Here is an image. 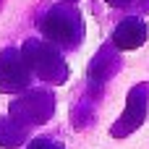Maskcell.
<instances>
[{"instance_id":"obj_1","label":"cell","mask_w":149,"mask_h":149,"mask_svg":"<svg viewBox=\"0 0 149 149\" xmlns=\"http://www.w3.org/2000/svg\"><path fill=\"white\" fill-rule=\"evenodd\" d=\"M39 29L45 34L47 42L63 47V50H73L81 37H84V21L81 13L71 5V3H58L52 5L42 18H39Z\"/></svg>"},{"instance_id":"obj_2","label":"cell","mask_w":149,"mask_h":149,"mask_svg":"<svg viewBox=\"0 0 149 149\" xmlns=\"http://www.w3.org/2000/svg\"><path fill=\"white\" fill-rule=\"evenodd\" d=\"M21 50L26 55V63H29L31 73H37L42 81H47V84L68 81V65H65L58 45H52L47 39H26Z\"/></svg>"},{"instance_id":"obj_3","label":"cell","mask_w":149,"mask_h":149,"mask_svg":"<svg viewBox=\"0 0 149 149\" xmlns=\"http://www.w3.org/2000/svg\"><path fill=\"white\" fill-rule=\"evenodd\" d=\"M55 113V97L50 89H29L21 97H16L10 102V118L18 120L21 126L31 128V126H42L52 118Z\"/></svg>"},{"instance_id":"obj_4","label":"cell","mask_w":149,"mask_h":149,"mask_svg":"<svg viewBox=\"0 0 149 149\" xmlns=\"http://www.w3.org/2000/svg\"><path fill=\"white\" fill-rule=\"evenodd\" d=\"M147 110H149V84L141 81L136 84L131 92H128V100H126V110L123 115L113 123L110 134L115 139H126L131 136L136 128H141V123L147 120Z\"/></svg>"},{"instance_id":"obj_5","label":"cell","mask_w":149,"mask_h":149,"mask_svg":"<svg viewBox=\"0 0 149 149\" xmlns=\"http://www.w3.org/2000/svg\"><path fill=\"white\" fill-rule=\"evenodd\" d=\"M29 84H31V68L26 63L24 50L5 47L0 52V92L16 94L24 92Z\"/></svg>"},{"instance_id":"obj_6","label":"cell","mask_w":149,"mask_h":149,"mask_svg":"<svg viewBox=\"0 0 149 149\" xmlns=\"http://www.w3.org/2000/svg\"><path fill=\"white\" fill-rule=\"evenodd\" d=\"M147 24L141 18H126L113 31V45L118 50H136L147 42Z\"/></svg>"},{"instance_id":"obj_7","label":"cell","mask_w":149,"mask_h":149,"mask_svg":"<svg viewBox=\"0 0 149 149\" xmlns=\"http://www.w3.org/2000/svg\"><path fill=\"white\" fill-rule=\"evenodd\" d=\"M115 71H118V55H115V50L102 47V50L97 52V58L92 60V65H89V84H92V86H100V84H105Z\"/></svg>"},{"instance_id":"obj_8","label":"cell","mask_w":149,"mask_h":149,"mask_svg":"<svg viewBox=\"0 0 149 149\" xmlns=\"http://www.w3.org/2000/svg\"><path fill=\"white\" fill-rule=\"evenodd\" d=\"M26 141V126H21L18 120L0 118V149H18Z\"/></svg>"},{"instance_id":"obj_9","label":"cell","mask_w":149,"mask_h":149,"mask_svg":"<svg viewBox=\"0 0 149 149\" xmlns=\"http://www.w3.org/2000/svg\"><path fill=\"white\" fill-rule=\"evenodd\" d=\"M26 149H63V144L55 141V139H45V136H39V139L29 141V147H26Z\"/></svg>"},{"instance_id":"obj_10","label":"cell","mask_w":149,"mask_h":149,"mask_svg":"<svg viewBox=\"0 0 149 149\" xmlns=\"http://www.w3.org/2000/svg\"><path fill=\"white\" fill-rule=\"evenodd\" d=\"M105 3H110L113 8H126V5H128L131 0H105Z\"/></svg>"},{"instance_id":"obj_11","label":"cell","mask_w":149,"mask_h":149,"mask_svg":"<svg viewBox=\"0 0 149 149\" xmlns=\"http://www.w3.org/2000/svg\"><path fill=\"white\" fill-rule=\"evenodd\" d=\"M60 3H76V0H60Z\"/></svg>"}]
</instances>
